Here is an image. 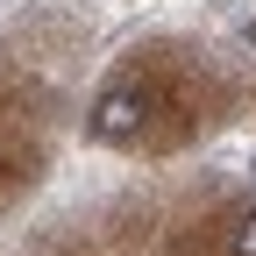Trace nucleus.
<instances>
[{
    "instance_id": "nucleus-1",
    "label": "nucleus",
    "mask_w": 256,
    "mask_h": 256,
    "mask_svg": "<svg viewBox=\"0 0 256 256\" xmlns=\"http://www.w3.org/2000/svg\"><path fill=\"white\" fill-rule=\"evenodd\" d=\"M142 121H150V92L142 86H107L100 100H92V114H86L92 142H136Z\"/></svg>"
},
{
    "instance_id": "nucleus-2",
    "label": "nucleus",
    "mask_w": 256,
    "mask_h": 256,
    "mask_svg": "<svg viewBox=\"0 0 256 256\" xmlns=\"http://www.w3.org/2000/svg\"><path fill=\"white\" fill-rule=\"evenodd\" d=\"M228 256H256V206H242L228 220Z\"/></svg>"
}]
</instances>
